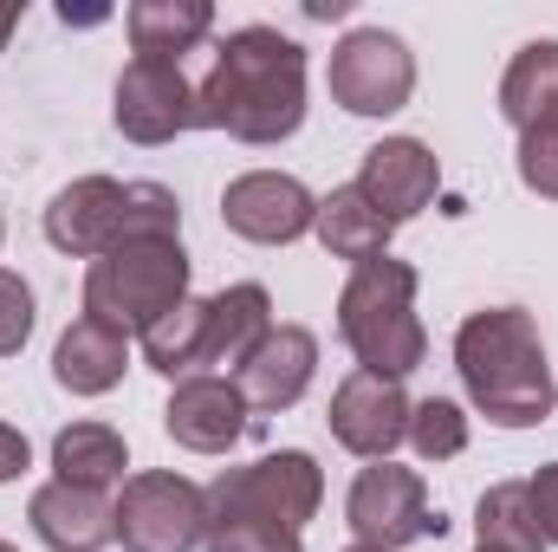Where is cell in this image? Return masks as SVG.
Here are the masks:
<instances>
[{"instance_id": "cell-35", "label": "cell", "mask_w": 558, "mask_h": 552, "mask_svg": "<svg viewBox=\"0 0 558 552\" xmlns=\"http://www.w3.org/2000/svg\"><path fill=\"white\" fill-rule=\"evenodd\" d=\"M0 241H7V221H0Z\"/></svg>"}, {"instance_id": "cell-33", "label": "cell", "mask_w": 558, "mask_h": 552, "mask_svg": "<svg viewBox=\"0 0 558 552\" xmlns=\"http://www.w3.org/2000/svg\"><path fill=\"white\" fill-rule=\"evenodd\" d=\"M0 552H20V547H7V540H0Z\"/></svg>"}, {"instance_id": "cell-31", "label": "cell", "mask_w": 558, "mask_h": 552, "mask_svg": "<svg viewBox=\"0 0 558 552\" xmlns=\"http://www.w3.org/2000/svg\"><path fill=\"white\" fill-rule=\"evenodd\" d=\"M305 13H312V20H344L351 0H305Z\"/></svg>"}, {"instance_id": "cell-23", "label": "cell", "mask_w": 558, "mask_h": 552, "mask_svg": "<svg viewBox=\"0 0 558 552\" xmlns=\"http://www.w3.org/2000/svg\"><path fill=\"white\" fill-rule=\"evenodd\" d=\"M143 364L162 371L169 384L202 377V371H208V299H182L175 312H162V319L143 332Z\"/></svg>"}, {"instance_id": "cell-8", "label": "cell", "mask_w": 558, "mask_h": 552, "mask_svg": "<svg viewBox=\"0 0 558 552\" xmlns=\"http://www.w3.org/2000/svg\"><path fill=\"white\" fill-rule=\"evenodd\" d=\"M344 520L357 533V547L397 552L416 547V540H441V514L428 507V481L416 468H397V461H371L357 468L351 494H344Z\"/></svg>"}, {"instance_id": "cell-16", "label": "cell", "mask_w": 558, "mask_h": 552, "mask_svg": "<svg viewBox=\"0 0 558 552\" xmlns=\"http://www.w3.org/2000/svg\"><path fill=\"white\" fill-rule=\"evenodd\" d=\"M26 520H33V533L52 552H105L118 540L111 501H105L98 488H72V481H46V488L26 501Z\"/></svg>"}, {"instance_id": "cell-17", "label": "cell", "mask_w": 558, "mask_h": 552, "mask_svg": "<svg viewBox=\"0 0 558 552\" xmlns=\"http://www.w3.org/2000/svg\"><path fill=\"white\" fill-rule=\"evenodd\" d=\"M124 371H131V338L98 319H72L65 338L52 345V377L72 397H105L124 384Z\"/></svg>"}, {"instance_id": "cell-27", "label": "cell", "mask_w": 558, "mask_h": 552, "mask_svg": "<svg viewBox=\"0 0 558 552\" xmlns=\"http://www.w3.org/2000/svg\"><path fill=\"white\" fill-rule=\"evenodd\" d=\"M26 338H33V286L13 267H0V358H20Z\"/></svg>"}, {"instance_id": "cell-30", "label": "cell", "mask_w": 558, "mask_h": 552, "mask_svg": "<svg viewBox=\"0 0 558 552\" xmlns=\"http://www.w3.org/2000/svg\"><path fill=\"white\" fill-rule=\"evenodd\" d=\"M26 461H33V448H26V435L0 422V481H20V475H26Z\"/></svg>"}, {"instance_id": "cell-29", "label": "cell", "mask_w": 558, "mask_h": 552, "mask_svg": "<svg viewBox=\"0 0 558 552\" xmlns=\"http://www.w3.org/2000/svg\"><path fill=\"white\" fill-rule=\"evenodd\" d=\"M526 494H533V520H539L546 547H558V461H546V468L526 481Z\"/></svg>"}, {"instance_id": "cell-21", "label": "cell", "mask_w": 558, "mask_h": 552, "mask_svg": "<svg viewBox=\"0 0 558 552\" xmlns=\"http://www.w3.org/2000/svg\"><path fill=\"white\" fill-rule=\"evenodd\" d=\"M312 235L325 241V254L331 261H351V267H371V261H384L390 254V221L357 195V189H331V195H318V221H312Z\"/></svg>"}, {"instance_id": "cell-6", "label": "cell", "mask_w": 558, "mask_h": 552, "mask_svg": "<svg viewBox=\"0 0 558 552\" xmlns=\"http://www.w3.org/2000/svg\"><path fill=\"white\" fill-rule=\"evenodd\" d=\"M202 494H208V520H260V527L299 533L325 501V468L305 448H279V455H260L247 468L215 475Z\"/></svg>"}, {"instance_id": "cell-1", "label": "cell", "mask_w": 558, "mask_h": 552, "mask_svg": "<svg viewBox=\"0 0 558 552\" xmlns=\"http://www.w3.org/2000/svg\"><path fill=\"white\" fill-rule=\"evenodd\" d=\"M305 124V46L279 26H234L195 85V131L241 143H286Z\"/></svg>"}, {"instance_id": "cell-28", "label": "cell", "mask_w": 558, "mask_h": 552, "mask_svg": "<svg viewBox=\"0 0 558 552\" xmlns=\"http://www.w3.org/2000/svg\"><path fill=\"white\" fill-rule=\"evenodd\" d=\"M520 182H526L533 195L558 202V124L553 131H526V137H520Z\"/></svg>"}, {"instance_id": "cell-3", "label": "cell", "mask_w": 558, "mask_h": 552, "mask_svg": "<svg viewBox=\"0 0 558 552\" xmlns=\"http://www.w3.org/2000/svg\"><path fill=\"white\" fill-rule=\"evenodd\" d=\"M46 241L72 261H98L124 241H182V202L162 182L78 176L46 202Z\"/></svg>"}, {"instance_id": "cell-26", "label": "cell", "mask_w": 558, "mask_h": 552, "mask_svg": "<svg viewBox=\"0 0 558 552\" xmlns=\"http://www.w3.org/2000/svg\"><path fill=\"white\" fill-rule=\"evenodd\" d=\"M202 547L208 552H305L299 547V533H286V527H260V520H208Z\"/></svg>"}, {"instance_id": "cell-4", "label": "cell", "mask_w": 558, "mask_h": 552, "mask_svg": "<svg viewBox=\"0 0 558 552\" xmlns=\"http://www.w3.org/2000/svg\"><path fill=\"white\" fill-rule=\"evenodd\" d=\"M338 338L351 345L357 371L403 384L428 358V332L416 319V267L390 261V254L371 267H351L344 292H338Z\"/></svg>"}, {"instance_id": "cell-14", "label": "cell", "mask_w": 558, "mask_h": 552, "mask_svg": "<svg viewBox=\"0 0 558 552\" xmlns=\"http://www.w3.org/2000/svg\"><path fill=\"white\" fill-rule=\"evenodd\" d=\"M247 397H241V384L234 377H215V371H202V377H182L175 391H169V410H162V429L189 448V455H228L241 435H247Z\"/></svg>"}, {"instance_id": "cell-15", "label": "cell", "mask_w": 558, "mask_h": 552, "mask_svg": "<svg viewBox=\"0 0 558 552\" xmlns=\"http://www.w3.org/2000/svg\"><path fill=\"white\" fill-rule=\"evenodd\" d=\"M312 377H318V338H312L305 325H274V332L254 345V358L234 371L247 410H260V416L292 410V404L312 391Z\"/></svg>"}, {"instance_id": "cell-12", "label": "cell", "mask_w": 558, "mask_h": 552, "mask_svg": "<svg viewBox=\"0 0 558 552\" xmlns=\"http://www.w3.org/2000/svg\"><path fill=\"white\" fill-rule=\"evenodd\" d=\"M410 391L397 384V377H371V371H351L338 391H331V435H338V448H351V455H364V461H390V448L397 442H410Z\"/></svg>"}, {"instance_id": "cell-11", "label": "cell", "mask_w": 558, "mask_h": 552, "mask_svg": "<svg viewBox=\"0 0 558 552\" xmlns=\"http://www.w3.org/2000/svg\"><path fill=\"white\" fill-rule=\"evenodd\" d=\"M111 118L131 143H175L182 131H195V85L182 79V65H162V59H131L118 72V92H111Z\"/></svg>"}, {"instance_id": "cell-24", "label": "cell", "mask_w": 558, "mask_h": 552, "mask_svg": "<svg viewBox=\"0 0 558 552\" xmlns=\"http://www.w3.org/2000/svg\"><path fill=\"white\" fill-rule=\"evenodd\" d=\"M474 533H481V547L487 552H546V533H539V520H533V494H526V481H500V488H487L481 507H474Z\"/></svg>"}, {"instance_id": "cell-22", "label": "cell", "mask_w": 558, "mask_h": 552, "mask_svg": "<svg viewBox=\"0 0 558 552\" xmlns=\"http://www.w3.org/2000/svg\"><path fill=\"white\" fill-rule=\"evenodd\" d=\"M52 481H72V488H111V481H124V468H131V448H124V435L111 429V422H72V429H59L52 435Z\"/></svg>"}, {"instance_id": "cell-20", "label": "cell", "mask_w": 558, "mask_h": 552, "mask_svg": "<svg viewBox=\"0 0 558 552\" xmlns=\"http://www.w3.org/2000/svg\"><path fill=\"white\" fill-rule=\"evenodd\" d=\"M274 332V299L260 279H241V286H221L208 299V364H247L254 345Z\"/></svg>"}, {"instance_id": "cell-5", "label": "cell", "mask_w": 558, "mask_h": 552, "mask_svg": "<svg viewBox=\"0 0 558 552\" xmlns=\"http://www.w3.org/2000/svg\"><path fill=\"white\" fill-rule=\"evenodd\" d=\"M189 299V254L182 241H124L85 267V319L111 332H149L162 312Z\"/></svg>"}, {"instance_id": "cell-18", "label": "cell", "mask_w": 558, "mask_h": 552, "mask_svg": "<svg viewBox=\"0 0 558 552\" xmlns=\"http://www.w3.org/2000/svg\"><path fill=\"white\" fill-rule=\"evenodd\" d=\"M500 118L526 137V131H553L558 124V39H526L500 79Z\"/></svg>"}, {"instance_id": "cell-19", "label": "cell", "mask_w": 558, "mask_h": 552, "mask_svg": "<svg viewBox=\"0 0 558 552\" xmlns=\"http://www.w3.org/2000/svg\"><path fill=\"white\" fill-rule=\"evenodd\" d=\"M124 33L137 46V59H162L182 65V52H195L215 33V7L208 0H137L124 13Z\"/></svg>"}, {"instance_id": "cell-36", "label": "cell", "mask_w": 558, "mask_h": 552, "mask_svg": "<svg viewBox=\"0 0 558 552\" xmlns=\"http://www.w3.org/2000/svg\"><path fill=\"white\" fill-rule=\"evenodd\" d=\"M474 552H487V547H474Z\"/></svg>"}, {"instance_id": "cell-13", "label": "cell", "mask_w": 558, "mask_h": 552, "mask_svg": "<svg viewBox=\"0 0 558 552\" xmlns=\"http://www.w3.org/2000/svg\"><path fill=\"white\" fill-rule=\"evenodd\" d=\"M390 228H403V221H416L422 208L435 202V189H441V163H435V149L422 137H384L364 149V169H357V182H351Z\"/></svg>"}, {"instance_id": "cell-32", "label": "cell", "mask_w": 558, "mask_h": 552, "mask_svg": "<svg viewBox=\"0 0 558 552\" xmlns=\"http://www.w3.org/2000/svg\"><path fill=\"white\" fill-rule=\"evenodd\" d=\"M20 13H26L20 0H0V52H7V39H13V26H20Z\"/></svg>"}, {"instance_id": "cell-34", "label": "cell", "mask_w": 558, "mask_h": 552, "mask_svg": "<svg viewBox=\"0 0 558 552\" xmlns=\"http://www.w3.org/2000/svg\"><path fill=\"white\" fill-rule=\"evenodd\" d=\"M351 552H377V547H351Z\"/></svg>"}, {"instance_id": "cell-25", "label": "cell", "mask_w": 558, "mask_h": 552, "mask_svg": "<svg viewBox=\"0 0 558 552\" xmlns=\"http://www.w3.org/2000/svg\"><path fill=\"white\" fill-rule=\"evenodd\" d=\"M410 448H416L422 461H454L468 448V416H461V404L422 397L416 410H410Z\"/></svg>"}, {"instance_id": "cell-7", "label": "cell", "mask_w": 558, "mask_h": 552, "mask_svg": "<svg viewBox=\"0 0 558 552\" xmlns=\"http://www.w3.org/2000/svg\"><path fill=\"white\" fill-rule=\"evenodd\" d=\"M111 520L124 552H195L208 533V494L169 468H143V475H124Z\"/></svg>"}, {"instance_id": "cell-2", "label": "cell", "mask_w": 558, "mask_h": 552, "mask_svg": "<svg viewBox=\"0 0 558 552\" xmlns=\"http://www.w3.org/2000/svg\"><path fill=\"white\" fill-rule=\"evenodd\" d=\"M454 371L468 384V404L500 429H533L558 404L546 338H539L533 312H520V305L468 312L454 332Z\"/></svg>"}, {"instance_id": "cell-10", "label": "cell", "mask_w": 558, "mask_h": 552, "mask_svg": "<svg viewBox=\"0 0 558 552\" xmlns=\"http://www.w3.org/2000/svg\"><path fill=\"white\" fill-rule=\"evenodd\" d=\"M221 221L254 241V248H286L299 235H312L318 221V195L299 182V176H279V169H247L221 189Z\"/></svg>"}, {"instance_id": "cell-9", "label": "cell", "mask_w": 558, "mask_h": 552, "mask_svg": "<svg viewBox=\"0 0 558 552\" xmlns=\"http://www.w3.org/2000/svg\"><path fill=\"white\" fill-rule=\"evenodd\" d=\"M331 98L351 118H397L416 92V59L397 33L384 26H357L331 46V72H325Z\"/></svg>"}]
</instances>
